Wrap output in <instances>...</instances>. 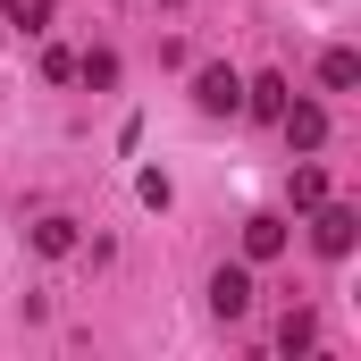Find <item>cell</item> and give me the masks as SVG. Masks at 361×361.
<instances>
[{
	"instance_id": "6da1fadb",
	"label": "cell",
	"mask_w": 361,
	"mask_h": 361,
	"mask_svg": "<svg viewBox=\"0 0 361 361\" xmlns=\"http://www.w3.org/2000/svg\"><path fill=\"white\" fill-rule=\"evenodd\" d=\"M311 244H319L328 261H345V252L361 244V210L353 202H311Z\"/></svg>"
},
{
	"instance_id": "7a4b0ae2",
	"label": "cell",
	"mask_w": 361,
	"mask_h": 361,
	"mask_svg": "<svg viewBox=\"0 0 361 361\" xmlns=\"http://www.w3.org/2000/svg\"><path fill=\"white\" fill-rule=\"evenodd\" d=\"M193 101H202V118H244V76L235 68H202L193 76Z\"/></svg>"
},
{
	"instance_id": "3957f363",
	"label": "cell",
	"mask_w": 361,
	"mask_h": 361,
	"mask_svg": "<svg viewBox=\"0 0 361 361\" xmlns=\"http://www.w3.org/2000/svg\"><path fill=\"white\" fill-rule=\"evenodd\" d=\"M210 311H219V319H244V311H252V261L210 269Z\"/></svg>"
},
{
	"instance_id": "277c9868",
	"label": "cell",
	"mask_w": 361,
	"mask_h": 361,
	"mask_svg": "<svg viewBox=\"0 0 361 361\" xmlns=\"http://www.w3.org/2000/svg\"><path fill=\"white\" fill-rule=\"evenodd\" d=\"M277 126H286V143H294V152H319V143H328V109H319V101H286V109H277Z\"/></svg>"
},
{
	"instance_id": "5b68a950",
	"label": "cell",
	"mask_w": 361,
	"mask_h": 361,
	"mask_svg": "<svg viewBox=\"0 0 361 361\" xmlns=\"http://www.w3.org/2000/svg\"><path fill=\"white\" fill-rule=\"evenodd\" d=\"M277 252H286V219H269V210L244 219V261H277Z\"/></svg>"
},
{
	"instance_id": "8992f818",
	"label": "cell",
	"mask_w": 361,
	"mask_h": 361,
	"mask_svg": "<svg viewBox=\"0 0 361 361\" xmlns=\"http://www.w3.org/2000/svg\"><path fill=\"white\" fill-rule=\"evenodd\" d=\"M286 101H294L286 76H252V85H244V109H252V118H269V126H277V109H286Z\"/></svg>"
},
{
	"instance_id": "52a82bcc",
	"label": "cell",
	"mask_w": 361,
	"mask_h": 361,
	"mask_svg": "<svg viewBox=\"0 0 361 361\" xmlns=\"http://www.w3.org/2000/svg\"><path fill=\"white\" fill-rule=\"evenodd\" d=\"M34 252H51V261H59V252H76V219H59V210H51V219L34 227Z\"/></svg>"
},
{
	"instance_id": "ba28073f",
	"label": "cell",
	"mask_w": 361,
	"mask_h": 361,
	"mask_svg": "<svg viewBox=\"0 0 361 361\" xmlns=\"http://www.w3.org/2000/svg\"><path fill=\"white\" fill-rule=\"evenodd\" d=\"M319 85H328V92H353L361 85V59H353V51H328V59H319Z\"/></svg>"
},
{
	"instance_id": "9c48e42d",
	"label": "cell",
	"mask_w": 361,
	"mask_h": 361,
	"mask_svg": "<svg viewBox=\"0 0 361 361\" xmlns=\"http://www.w3.org/2000/svg\"><path fill=\"white\" fill-rule=\"evenodd\" d=\"M0 17H8L17 34H42V25H51V0H0Z\"/></svg>"
},
{
	"instance_id": "30bf717a",
	"label": "cell",
	"mask_w": 361,
	"mask_h": 361,
	"mask_svg": "<svg viewBox=\"0 0 361 361\" xmlns=\"http://www.w3.org/2000/svg\"><path fill=\"white\" fill-rule=\"evenodd\" d=\"M76 76H85L92 92H109V85H118V51H85V59H76Z\"/></svg>"
},
{
	"instance_id": "8fae6325",
	"label": "cell",
	"mask_w": 361,
	"mask_h": 361,
	"mask_svg": "<svg viewBox=\"0 0 361 361\" xmlns=\"http://www.w3.org/2000/svg\"><path fill=\"white\" fill-rule=\"evenodd\" d=\"M311 202H328V177L319 169H294V210H311Z\"/></svg>"
},
{
	"instance_id": "7c38bea8",
	"label": "cell",
	"mask_w": 361,
	"mask_h": 361,
	"mask_svg": "<svg viewBox=\"0 0 361 361\" xmlns=\"http://www.w3.org/2000/svg\"><path fill=\"white\" fill-rule=\"evenodd\" d=\"M277 345H286V353H311V311H294V319L277 328Z\"/></svg>"
}]
</instances>
